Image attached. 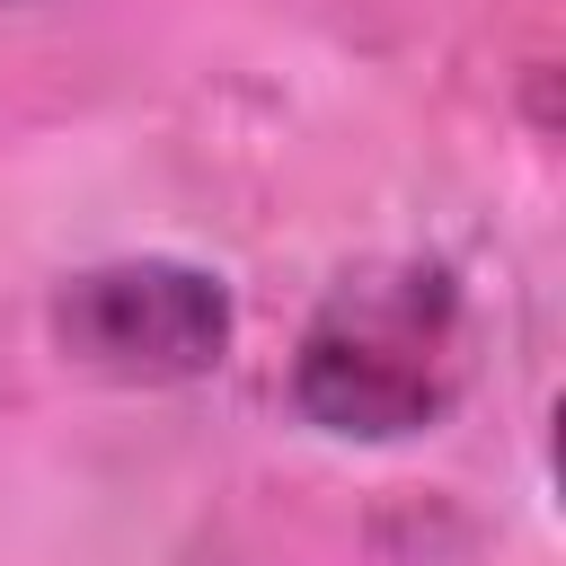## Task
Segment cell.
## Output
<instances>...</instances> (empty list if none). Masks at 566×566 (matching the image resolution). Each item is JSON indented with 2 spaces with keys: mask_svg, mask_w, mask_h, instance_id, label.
<instances>
[{
  "mask_svg": "<svg viewBox=\"0 0 566 566\" xmlns=\"http://www.w3.org/2000/svg\"><path fill=\"white\" fill-rule=\"evenodd\" d=\"M460 389V283L442 265L345 274L292 354L301 424L336 442H407Z\"/></svg>",
  "mask_w": 566,
  "mask_h": 566,
  "instance_id": "6da1fadb",
  "label": "cell"
},
{
  "mask_svg": "<svg viewBox=\"0 0 566 566\" xmlns=\"http://www.w3.org/2000/svg\"><path fill=\"white\" fill-rule=\"evenodd\" d=\"M53 345L97 371V380H133V389H168V380H203L230 354V283L186 265V256H115L88 265L53 292Z\"/></svg>",
  "mask_w": 566,
  "mask_h": 566,
  "instance_id": "7a4b0ae2",
  "label": "cell"
}]
</instances>
